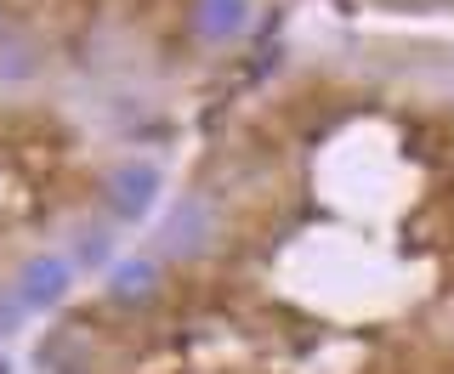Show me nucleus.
Masks as SVG:
<instances>
[{
  "label": "nucleus",
  "instance_id": "3",
  "mask_svg": "<svg viewBox=\"0 0 454 374\" xmlns=\"http://www.w3.org/2000/svg\"><path fill=\"white\" fill-rule=\"evenodd\" d=\"M35 363L46 369V374H91V369H97V357H91V347H85L74 329H57V335L40 340Z\"/></svg>",
  "mask_w": 454,
  "mask_h": 374
},
{
  "label": "nucleus",
  "instance_id": "4",
  "mask_svg": "<svg viewBox=\"0 0 454 374\" xmlns=\"http://www.w3.org/2000/svg\"><path fill=\"white\" fill-rule=\"evenodd\" d=\"M63 290H68V261L63 255H35V261L23 267V278H18V295L28 307H51Z\"/></svg>",
  "mask_w": 454,
  "mask_h": 374
},
{
  "label": "nucleus",
  "instance_id": "6",
  "mask_svg": "<svg viewBox=\"0 0 454 374\" xmlns=\"http://www.w3.org/2000/svg\"><path fill=\"white\" fill-rule=\"evenodd\" d=\"M153 261H125V267H114V295L120 300H148L153 295Z\"/></svg>",
  "mask_w": 454,
  "mask_h": 374
},
{
  "label": "nucleus",
  "instance_id": "1",
  "mask_svg": "<svg viewBox=\"0 0 454 374\" xmlns=\"http://www.w3.org/2000/svg\"><path fill=\"white\" fill-rule=\"evenodd\" d=\"M210 238H216V222H210L205 199H182V205L165 215V227H160L165 255H205Z\"/></svg>",
  "mask_w": 454,
  "mask_h": 374
},
{
  "label": "nucleus",
  "instance_id": "7",
  "mask_svg": "<svg viewBox=\"0 0 454 374\" xmlns=\"http://www.w3.org/2000/svg\"><path fill=\"white\" fill-rule=\"evenodd\" d=\"M23 318H28V300L18 290H0V335H12Z\"/></svg>",
  "mask_w": 454,
  "mask_h": 374
},
{
  "label": "nucleus",
  "instance_id": "2",
  "mask_svg": "<svg viewBox=\"0 0 454 374\" xmlns=\"http://www.w3.org/2000/svg\"><path fill=\"white\" fill-rule=\"evenodd\" d=\"M153 193H160V170L153 165H120L108 176V205H114V215H142L153 205Z\"/></svg>",
  "mask_w": 454,
  "mask_h": 374
},
{
  "label": "nucleus",
  "instance_id": "5",
  "mask_svg": "<svg viewBox=\"0 0 454 374\" xmlns=\"http://www.w3.org/2000/svg\"><path fill=\"white\" fill-rule=\"evenodd\" d=\"M245 18H250L245 0H199V6H193V28H199L205 40L239 35V28H245Z\"/></svg>",
  "mask_w": 454,
  "mask_h": 374
},
{
  "label": "nucleus",
  "instance_id": "8",
  "mask_svg": "<svg viewBox=\"0 0 454 374\" xmlns=\"http://www.w3.org/2000/svg\"><path fill=\"white\" fill-rule=\"evenodd\" d=\"M0 374H6V357H0Z\"/></svg>",
  "mask_w": 454,
  "mask_h": 374
}]
</instances>
